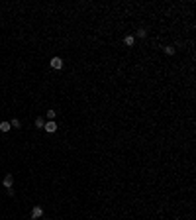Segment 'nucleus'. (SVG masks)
I'll list each match as a JSON object with an SVG mask.
<instances>
[{"label":"nucleus","mask_w":196,"mask_h":220,"mask_svg":"<svg viewBox=\"0 0 196 220\" xmlns=\"http://www.w3.org/2000/svg\"><path fill=\"white\" fill-rule=\"evenodd\" d=\"M43 126H45V120H43L41 116H38L35 118V128H38V130H43Z\"/></svg>","instance_id":"obj_8"},{"label":"nucleus","mask_w":196,"mask_h":220,"mask_svg":"<svg viewBox=\"0 0 196 220\" xmlns=\"http://www.w3.org/2000/svg\"><path fill=\"white\" fill-rule=\"evenodd\" d=\"M41 216H43V208H41V206H33V208H32V218L33 220H38V218H41Z\"/></svg>","instance_id":"obj_2"},{"label":"nucleus","mask_w":196,"mask_h":220,"mask_svg":"<svg viewBox=\"0 0 196 220\" xmlns=\"http://www.w3.org/2000/svg\"><path fill=\"white\" fill-rule=\"evenodd\" d=\"M55 110H47V120H55Z\"/></svg>","instance_id":"obj_11"},{"label":"nucleus","mask_w":196,"mask_h":220,"mask_svg":"<svg viewBox=\"0 0 196 220\" xmlns=\"http://www.w3.org/2000/svg\"><path fill=\"white\" fill-rule=\"evenodd\" d=\"M175 51H177L175 45H165L163 47V53H165V55H175Z\"/></svg>","instance_id":"obj_6"},{"label":"nucleus","mask_w":196,"mask_h":220,"mask_svg":"<svg viewBox=\"0 0 196 220\" xmlns=\"http://www.w3.org/2000/svg\"><path fill=\"white\" fill-rule=\"evenodd\" d=\"M10 126H12V128H16V130H18V128H22V122H20L18 118H12V122H10Z\"/></svg>","instance_id":"obj_10"},{"label":"nucleus","mask_w":196,"mask_h":220,"mask_svg":"<svg viewBox=\"0 0 196 220\" xmlns=\"http://www.w3.org/2000/svg\"><path fill=\"white\" fill-rule=\"evenodd\" d=\"M49 65H51L53 69H63V59H61V57H53V59L49 61Z\"/></svg>","instance_id":"obj_3"},{"label":"nucleus","mask_w":196,"mask_h":220,"mask_svg":"<svg viewBox=\"0 0 196 220\" xmlns=\"http://www.w3.org/2000/svg\"><path fill=\"white\" fill-rule=\"evenodd\" d=\"M57 128H59V126H57V122H55V120H47V122H45V126H43V130H45L47 134H55Z\"/></svg>","instance_id":"obj_1"},{"label":"nucleus","mask_w":196,"mask_h":220,"mask_svg":"<svg viewBox=\"0 0 196 220\" xmlns=\"http://www.w3.org/2000/svg\"><path fill=\"white\" fill-rule=\"evenodd\" d=\"M136 36H137V38H139V39H143L145 36H147V30H145V28H139V30H137V32H136ZM136 36H133V38H136Z\"/></svg>","instance_id":"obj_9"},{"label":"nucleus","mask_w":196,"mask_h":220,"mask_svg":"<svg viewBox=\"0 0 196 220\" xmlns=\"http://www.w3.org/2000/svg\"><path fill=\"white\" fill-rule=\"evenodd\" d=\"M12 130V126H10V122H0V132H10Z\"/></svg>","instance_id":"obj_7"},{"label":"nucleus","mask_w":196,"mask_h":220,"mask_svg":"<svg viewBox=\"0 0 196 220\" xmlns=\"http://www.w3.org/2000/svg\"><path fill=\"white\" fill-rule=\"evenodd\" d=\"M133 43H136V38H133V36H126V38H124V45L133 47Z\"/></svg>","instance_id":"obj_5"},{"label":"nucleus","mask_w":196,"mask_h":220,"mask_svg":"<svg viewBox=\"0 0 196 220\" xmlns=\"http://www.w3.org/2000/svg\"><path fill=\"white\" fill-rule=\"evenodd\" d=\"M2 185H4L6 189H10L12 185H14V177H12V173H6V175H4V181H2Z\"/></svg>","instance_id":"obj_4"}]
</instances>
